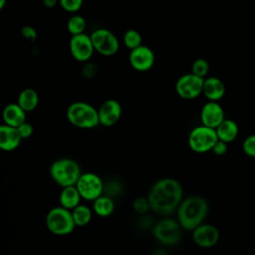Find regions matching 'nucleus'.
Wrapping results in <instances>:
<instances>
[{
  "instance_id": "f8f14e48",
  "label": "nucleus",
  "mask_w": 255,
  "mask_h": 255,
  "mask_svg": "<svg viewBox=\"0 0 255 255\" xmlns=\"http://www.w3.org/2000/svg\"><path fill=\"white\" fill-rule=\"evenodd\" d=\"M155 61L154 53L148 46L141 45L130 51L129 63L138 72H145L152 68Z\"/></svg>"
},
{
  "instance_id": "393cba45",
  "label": "nucleus",
  "mask_w": 255,
  "mask_h": 255,
  "mask_svg": "<svg viewBox=\"0 0 255 255\" xmlns=\"http://www.w3.org/2000/svg\"><path fill=\"white\" fill-rule=\"evenodd\" d=\"M123 42L126 48L131 51L142 45V37L137 30L129 29L125 32L123 36Z\"/></svg>"
},
{
  "instance_id": "f257e3e1",
  "label": "nucleus",
  "mask_w": 255,
  "mask_h": 255,
  "mask_svg": "<svg viewBox=\"0 0 255 255\" xmlns=\"http://www.w3.org/2000/svg\"><path fill=\"white\" fill-rule=\"evenodd\" d=\"M150 209L161 216H169L177 210L183 199V188L174 178L165 177L157 180L150 187L147 195Z\"/></svg>"
},
{
  "instance_id": "b1692460",
  "label": "nucleus",
  "mask_w": 255,
  "mask_h": 255,
  "mask_svg": "<svg viewBox=\"0 0 255 255\" xmlns=\"http://www.w3.org/2000/svg\"><path fill=\"white\" fill-rule=\"evenodd\" d=\"M86 28H87L86 19L83 16L78 14L70 17L67 22V30L72 36L85 33Z\"/></svg>"
},
{
  "instance_id": "9b49d317",
  "label": "nucleus",
  "mask_w": 255,
  "mask_h": 255,
  "mask_svg": "<svg viewBox=\"0 0 255 255\" xmlns=\"http://www.w3.org/2000/svg\"><path fill=\"white\" fill-rule=\"evenodd\" d=\"M220 234L216 226L209 223H202L192 230L194 243L202 248H210L219 240Z\"/></svg>"
},
{
  "instance_id": "2f4dec72",
  "label": "nucleus",
  "mask_w": 255,
  "mask_h": 255,
  "mask_svg": "<svg viewBox=\"0 0 255 255\" xmlns=\"http://www.w3.org/2000/svg\"><path fill=\"white\" fill-rule=\"evenodd\" d=\"M21 34L30 42H34L37 39V31L32 26H24L21 29Z\"/></svg>"
},
{
  "instance_id": "473e14b6",
  "label": "nucleus",
  "mask_w": 255,
  "mask_h": 255,
  "mask_svg": "<svg viewBox=\"0 0 255 255\" xmlns=\"http://www.w3.org/2000/svg\"><path fill=\"white\" fill-rule=\"evenodd\" d=\"M98 68L94 63L86 62V64L82 68V74L86 78H92L97 74Z\"/></svg>"
},
{
  "instance_id": "2eb2a0df",
  "label": "nucleus",
  "mask_w": 255,
  "mask_h": 255,
  "mask_svg": "<svg viewBox=\"0 0 255 255\" xmlns=\"http://www.w3.org/2000/svg\"><path fill=\"white\" fill-rule=\"evenodd\" d=\"M23 140L18 128L3 124L0 127V148L4 151H13Z\"/></svg>"
},
{
  "instance_id": "c9c22d12",
  "label": "nucleus",
  "mask_w": 255,
  "mask_h": 255,
  "mask_svg": "<svg viewBox=\"0 0 255 255\" xmlns=\"http://www.w3.org/2000/svg\"><path fill=\"white\" fill-rule=\"evenodd\" d=\"M152 255H166V253L162 249H157L152 253Z\"/></svg>"
},
{
  "instance_id": "cd10ccee",
  "label": "nucleus",
  "mask_w": 255,
  "mask_h": 255,
  "mask_svg": "<svg viewBox=\"0 0 255 255\" xmlns=\"http://www.w3.org/2000/svg\"><path fill=\"white\" fill-rule=\"evenodd\" d=\"M59 5L69 13H76L82 8L83 0H59Z\"/></svg>"
},
{
  "instance_id": "6ab92c4d",
  "label": "nucleus",
  "mask_w": 255,
  "mask_h": 255,
  "mask_svg": "<svg viewBox=\"0 0 255 255\" xmlns=\"http://www.w3.org/2000/svg\"><path fill=\"white\" fill-rule=\"evenodd\" d=\"M81 199L82 196L76 185L63 187L59 195L60 205L69 210H73L75 207L81 204Z\"/></svg>"
},
{
  "instance_id": "c85d7f7f",
  "label": "nucleus",
  "mask_w": 255,
  "mask_h": 255,
  "mask_svg": "<svg viewBox=\"0 0 255 255\" xmlns=\"http://www.w3.org/2000/svg\"><path fill=\"white\" fill-rule=\"evenodd\" d=\"M132 208L136 213H138L140 215L145 214L150 209V204H149L148 198L147 197L135 198L132 203Z\"/></svg>"
},
{
  "instance_id": "0eeeda50",
  "label": "nucleus",
  "mask_w": 255,
  "mask_h": 255,
  "mask_svg": "<svg viewBox=\"0 0 255 255\" xmlns=\"http://www.w3.org/2000/svg\"><path fill=\"white\" fill-rule=\"evenodd\" d=\"M181 229L183 228L177 219L165 217L153 226L152 235L161 244L173 246L180 241Z\"/></svg>"
},
{
  "instance_id": "aec40b11",
  "label": "nucleus",
  "mask_w": 255,
  "mask_h": 255,
  "mask_svg": "<svg viewBox=\"0 0 255 255\" xmlns=\"http://www.w3.org/2000/svg\"><path fill=\"white\" fill-rule=\"evenodd\" d=\"M17 103L25 112H32L39 104V95L34 89L26 88L20 92Z\"/></svg>"
},
{
  "instance_id": "6e6552de",
  "label": "nucleus",
  "mask_w": 255,
  "mask_h": 255,
  "mask_svg": "<svg viewBox=\"0 0 255 255\" xmlns=\"http://www.w3.org/2000/svg\"><path fill=\"white\" fill-rule=\"evenodd\" d=\"M83 199L94 201L104 193V181L94 172L82 173L76 183Z\"/></svg>"
},
{
  "instance_id": "bb28decb",
  "label": "nucleus",
  "mask_w": 255,
  "mask_h": 255,
  "mask_svg": "<svg viewBox=\"0 0 255 255\" xmlns=\"http://www.w3.org/2000/svg\"><path fill=\"white\" fill-rule=\"evenodd\" d=\"M123 191V185L118 180H110L104 183V193L107 196H110L114 199V197L121 194Z\"/></svg>"
},
{
  "instance_id": "7ed1b4c3",
  "label": "nucleus",
  "mask_w": 255,
  "mask_h": 255,
  "mask_svg": "<svg viewBox=\"0 0 255 255\" xmlns=\"http://www.w3.org/2000/svg\"><path fill=\"white\" fill-rule=\"evenodd\" d=\"M49 171L53 181L62 188L76 185L83 173L80 164L76 160L68 157L54 160L50 165Z\"/></svg>"
},
{
  "instance_id": "c756f323",
  "label": "nucleus",
  "mask_w": 255,
  "mask_h": 255,
  "mask_svg": "<svg viewBox=\"0 0 255 255\" xmlns=\"http://www.w3.org/2000/svg\"><path fill=\"white\" fill-rule=\"evenodd\" d=\"M242 150L249 157H255V133L248 135L242 142Z\"/></svg>"
},
{
  "instance_id": "5701e85b",
  "label": "nucleus",
  "mask_w": 255,
  "mask_h": 255,
  "mask_svg": "<svg viewBox=\"0 0 255 255\" xmlns=\"http://www.w3.org/2000/svg\"><path fill=\"white\" fill-rule=\"evenodd\" d=\"M71 211H72V215H73L76 226L87 225L91 221L93 216V210L85 204H79L77 207H75Z\"/></svg>"
},
{
  "instance_id": "39448f33",
  "label": "nucleus",
  "mask_w": 255,
  "mask_h": 255,
  "mask_svg": "<svg viewBox=\"0 0 255 255\" xmlns=\"http://www.w3.org/2000/svg\"><path fill=\"white\" fill-rule=\"evenodd\" d=\"M46 226L51 233L63 236L72 233L76 224L72 211L60 205L53 207L48 211L46 215Z\"/></svg>"
},
{
  "instance_id": "f3484780",
  "label": "nucleus",
  "mask_w": 255,
  "mask_h": 255,
  "mask_svg": "<svg viewBox=\"0 0 255 255\" xmlns=\"http://www.w3.org/2000/svg\"><path fill=\"white\" fill-rule=\"evenodd\" d=\"M26 113L18 103L8 104L3 110L4 124L18 128L20 125L26 122Z\"/></svg>"
},
{
  "instance_id": "ddd939ff",
  "label": "nucleus",
  "mask_w": 255,
  "mask_h": 255,
  "mask_svg": "<svg viewBox=\"0 0 255 255\" xmlns=\"http://www.w3.org/2000/svg\"><path fill=\"white\" fill-rule=\"evenodd\" d=\"M100 125L112 127L118 123L122 116V106L115 99L104 101L98 109Z\"/></svg>"
},
{
  "instance_id": "72a5a7b5",
  "label": "nucleus",
  "mask_w": 255,
  "mask_h": 255,
  "mask_svg": "<svg viewBox=\"0 0 255 255\" xmlns=\"http://www.w3.org/2000/svg\"><path fill=\"white\" fill-rule=\"evenodd\" d=\"M227 144H228V143H226V142H224V141L218 139V140L216 141V143L214 144V146H213V148H212L211 151H212L215 155H217V156H222V155H224V154L227 152V149H228Z\"/></svg>"
},
{
  "instance_id": "4468645a",
  "label": "nucleus",
  "mask_w": 255,
  "mask_h": 255,
  "mask_svg": "<svg viewBox=\"0 0 255 255\" xmlns=\"http://www.w3.org/2000/svg\"><path fill=\"white\" fill-rule=\"evenodd\" d=\"M224 119V110L218 102L208 101L202 106L200 111V121L202 125L216 128Z\"/></svg>"
},
{
  "instance_id": "dca6fc26",
  "label": "nucleus",
  "mask_w": 255,
  "mask_h": 255,
  "mask_svg": "<svg viewBox=\"0 0 255 255\" xmlns=\"http://www.w3.org/2000/svg\"><path fill=\"white\" fill-rule=\"evenodd\" d=\"M202 94L208 101L218 102L225 94V85L217 77L204 78Z\"/></svg>"
},
{
  "instance_id": "4be33fe9",
  "label": "nucleus",
  "mask_w": 255,
  "mask_h": 255,
  "mask_svg": "<svg viewBox=\"0 0 255 255\" xmlns=\"http://www.w3.org/2000/svg\"><path fill=\"white\" fill-rule=\"evenodd\" d=\"M120 45H119V40L118 38L109 30L105 39L103 42L100 44V46L96 49V51L103 55V56H113L119 51Z\"/></svg>"
},
{
  "instance_id": "423d86ee",
  "label": "nucleus",
  "mask_w": 255,
  "mask_h": 255,
  "mask_svg": "<svg viewBox=\"0 0 255 255\" xmlns=\"http://www.w3.org/2000/svg\"><path fill=\"white\" fill-rule=\"evenodd\" d=\"M218 140L215 128L200 125L192 128L188 134L187 142L189 148L196 153L211 151Z\"/></svg>"
},
{
  "instance_id": "f704fd0d",
  "label": "nucleus",
  "mask_w": 255,
  "mask_h": 255,
  "mask_svg": "<svg viewBox=\"0 0 255 255\" xmlns=\"http://www.w3.org/2000/svg\"><path fill=\"white\" fill-rule=\"evenodd\" d=\"M59 4V0H43V5L48 9H53Z\"/></svg>"
},
{
  "instance_id": "7c9ffc66",
  "label": "nucleus",
  "mask_w": 255,
  "mask_h": 255,
  "mask_svg": "<svg viewBox=\"0 0 255 255\" xmlns=\"http://www.w3.org/2000/svg\"><path fill=\"white\" fill-rule=\"evenodd\" d=\"M18 129H19V132H20L23 139L29 138L34 132V128H33L32 124H30L27 121L25 123H23L22 125H20L18 127Z\"/></svg>"
},
{
  "instance_id": "9d476101",
  "label": "nucleus",
  "mask_w": 255,
  "mask_h": 255,
  "mask_svg": "<svg viewBox=\"0 0 255 255\" xmlns=\"http://www.w3.org/2000/svg\"><path fill=\"white\" fill-rule=\"evenodd\" d=\"M69 48L72 57L78 62L82 63L88 62L95 51L91 37L86 33L72 36L70 39Z\"/></svg>"
},
{
  "instance_id": "a211bd4d",
  "label": "nucleus",
  "mask_w": 255,
  "mask_h": 255,
  "mask_svg": "<svg viewBox=\"0 0 255 255\" xmlns=\"http://www.w3.org/2000/svg\"><path fill=\"white\" fill-rule=\"evenodd\" d=\"M215 131L219 140L230 143L237 137L239 128L236 122L231 119H224L215 128Z\"/></svg>"
},
{
  "instance_id": "1a4fd4ad",
  "label": "nucleus",
  "mask_w": 255,
  "mask_h": 255,
  "mask_svg": "<svg viewBox=\"0 0 255 255\" xmlns=\"http://www.w3.org/2000/svg\"><path fill=\"white\" fill-rule=\"evenodd\" d=\"M204 78L198 77L192 73L184 74L179 77L175 83L177 95L184 100H193L202 94Z\"/></svg>"
},
{
  "instance_id": "e433bc0d",
  "label": "nucleus",
  "mask_w": 255,
  "mask_h": 255,
  "mask_svg": "<svg viewBox=\"0 0 255 255\" xmlns=\"http://www.w3.org/2000/svg\"><path fill=\"white\" fill-rule=\"evenodd\" d=\"M6 3H7V0H0V10L4 9Z\"/></svg>"
},
{
  "instance_id": "f03ea898",
  "label": "nucleus",
  "mask_w": 255,
  "mask_h": 255,
  "mask_svg": "<svg viewBox=\"0 0 255 255\" xmlns=\"http://www.w3.org/2000/svg\"><path fill=\"white\" fill-rule=\"evenodd\" d=\"M208 209V203L202 196L191 195L180 202L176 210V219L183 229L192 231L203 223Z\"/></svg>"
},
{
  "instance_id": "a878e982",
  "label": "nucleus",
  "mask_w": 255,
  "mask_h": 255,
  "mask_svg": "<svg viewBox=\"0 0 255 255\" xmlns=\"http://www.w3.org/2000/svg\"><path fill=\"white\" fill-rule=\"evenodd\" d=\"M208 71H209V64L205 59L199 58L192 63V66H191L192 74L201 78H205L208 74Z\"/></svg>"
},
{
  "instance_id": "20e7f679",
  "label": "nucleus",
  "mask_w": 255,
  "mask_h": 255,
  "mask_svg": "<svg viewBox=\"0 0 255 255\" xmlns=\"http://www.w3.org/2000/svg\"><path fill=\"white\" fill-rule=\"evenodd\" d=\"M66 116L71 125L80 128H93L100 125L98 109L86 102L77 101L69 105Z\"/></svg>"
},
{
  "instance_id": "412c9836",
  "label": "nucleus",
  "mask_w": 255,
  "mask_h": 255,
  "mask_svg": "<svg viewBox=\"0 0 255 255\" xmlns=\"http://www.w3.org/2000/svg\"><path fill=\"white\" fill-rule=\"evenodd\" d=\"M115 210L114 199L110 196L102 194L93 201V211L101 217L110 216Z\"/></svg>"
}]
</instances>
